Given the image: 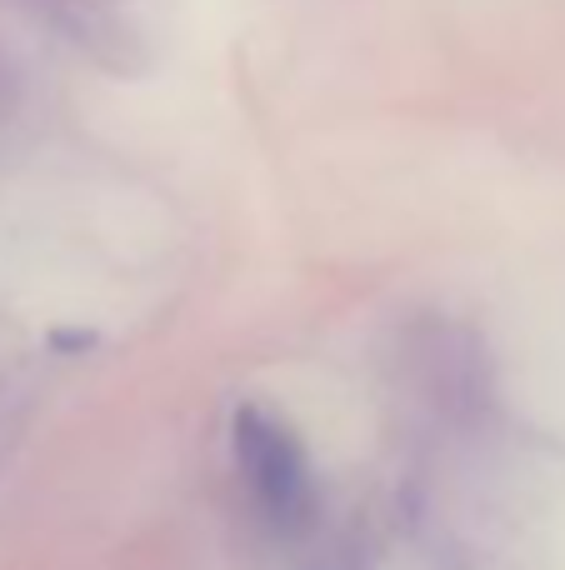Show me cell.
<instances>
[{
    "label": "cell",
    "mask_w": 565,
    "mask_h": 570,
    "mask_svg": "<svg viewBox=\"0 0 565 570\" xmlns=\"http://www.w3.org/2000/svg\"><path fill=\"white\" fill-rule=\"evenodd\" d=\"M236 461L246 471L250 491H256L260 511L276 525H306L310 521V471L300 455L296 435L276 421V415L256 411H236Z\"/></svg>",
    "instance_id": "obj_1"
}]
</instances>
